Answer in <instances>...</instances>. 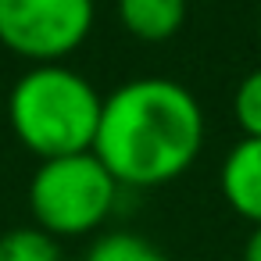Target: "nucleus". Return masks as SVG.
<instances>
[{"label":"nucleus","instance_id":"obj_5","mask_svg":"<svg viewBox=\"0 0 261 261\" xmlns=\"http://www.w3.org/2000/svg\"><path fill=\"white\" fill-rule=\"evenodd\" d=\"M218 190L240 218L261 225V140L243 136L225 154L218 168Z\"/></svg>","mask_w":261,"mask_h":261},{"label":"nucleus","instance_id":"obj_8","mask_svg":"<svg viewBox=\"0 0 261 261\" xmlns=\"http://www.w3.org/2000/svg\"><path fill=\"white\" fill-rule=\"evenodd\" d=\"M0 261H65L54 236L36 225L0 232Z\"/></svg>","mask_w":261,"mask_h":261},{"label":"nucleus","instance_id":"obj_3","mask_svg":"<svg viewBox=\"0 0 261 261\" xmlns=\"http://www.w3.org/2000/svg\"><path fill=\"white\" fill-rule=\"evenodd\" d=\"M118 182L93 150L40 161L29 179V211L47 236H83L108 222L118 200Z\"/></svg>","mask_w":261,"mask_h":261},{"label":"nucleus","instance_id":"obj_1","mask_svg":"<svg viewBox=\"0 0 261 261\" xmlns=\"http://www.w3.org/2000/svg\"><path fill=\"white\" fill-rule=\"evenodd\" d=\"M204 147V108L175 79H129L104 97L93 154L118 186H165Z\"/></svg>","mask_w":261,"mask_h":261},{"label":"nucleus","instance_id":"obj_11","mask_svg":"<svg viewBox=\"0 0 261 261\" xmlns=\"http://www.w3.org/2000/svg\"><path fill=\"white\" fill-rule=\"evenodd\" d=\"M257 40H261V4H257Z\"/></svg>","mask_w":261,"mask_h":261},{"label":"nucleus","instance_id":"obj_6","mask_svg":"<svg viewBox=\"0 0 261 261\" xmlns=\"http://www.w3.org/2000/svg\"><path fill=\"white\" fill-rule=\"evenodd\" d=\"M190 11V0H118V22L143 43L172 40Z\"/></svg>","mask_w":261,"mask_h":261},{"label":"nucleus","instance_id":"obj_7","mask_svg":"<svg viewBox=\"0 0 261 261\" xmlns=\"http://www.w3.org/2000/svg\"><path fill=\"white\" fill-rule=\"evenodd\" d=\"M83 261H168V254L140 232L111 229L93 240V247L86 250Z\"/></svg>","mask_w":261,"mask_h":261},{"label":"nucleus","instance_id":"obj_9","mask_svg":"<svg viewBox=\"0 0 261 261\" xmlns=\"http://www.w3.org/2000/svg\"><path fill=\"white\" fill-rule=\"evenodd\" d=\"M232 115H236V125L243 129V136L261 140V65L250 68V72L236 83Z\"/></svg>","mask_w":261,"mask_h":261},{"label":"nucleus","instance_id":"obj_2","mask_svg":"<svg viewBox=\"0 0 261 261\" xmlns=\"http://www.w3.org/2000/svg\"><path fill=\"white\" fill-rule=\"evenodd\" d=\"M104 97L68 65H29L8 93L15 140L40 161L93 150Z\"/></svg>","mask_w":261,"mask_h":261},{"label":"nucleus","instance_id":"obj_12","mask_svg":"<svg viewBox=\"0 0 261 261\" xmlns=\"http://www.w3.org/2000/svg\"><path fill=\"white\" fill-rule=\"evenodd\" d=\"M197 4H215V0H197Z\"/></svg>","mask_w":261,"mask_h":261},{"label":"nucleus","instance_id":"obj_10","mask_svg":"<svg viewBox=\"0 0 261 261\" xmlns=\"http://www.w3.org/2000/svg\"><path fill=\"white\" fill-rule=\"evenodd\" d=\"M240 261H261V225H254L250 229V236H247V243H243V257Z\"/></svg>","mask_w":261,"mask_h":261},{"label":"nucleus","instance_id":"obj_4","mask_svg":"<svg viewBox=\"0 0 261 261\" xmlns=\"http://www.w3.org/2000/svg\"><path fill=\"white\" fill-rule=\"evenodd\" d=\"M93 0H0V47L29 65H65L93 33Z\"/></svg>","mask_w":261,"mask_h":261}]
</instances>
